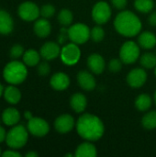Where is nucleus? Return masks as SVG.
Masks as SVG:
<instances>
[{"label":"nucleus","mask_w":156,"mask_h":157,"mask_svg":"<svg viewBox=\"0 0 156 157\" xmlns=\"http://www.w3.org/2000/svg\"><path fill=\"white\" fill-rule=\"evenodd\" d=\"M28 132L23 125H17L12 128L6 137V144L13 149L23 147L28 141Z\"/></svg>","instance_id":"nucleus-4"},{"label":"nucleus","mask_w":156,"mask_h":157,"mask_svg":"<svg viewBox=\"0 0 156 157\" xmlns=\"http://www.w3.org/2000/svg\"><path fill=\"white\" fill-rule=\"evenodd\" d=\"M40 54L35 50H28L23 54V62L29 66H35L40 62Z\"/></svg>","instance_id":"nucleus-25"},{"label":"nucleus","mask_w":156,"mask_h":157,"mask_svg":"<svg viewBox=\"0 0 156 157\" xmlns=\"http://www.w3.org/2000/svg\"><path fill=\"white\" fill-rule=\"evenodd\" d=\"M24 116H25V118L29 121V120H30L31 118H32V115H31V113L29 112V111H26L25 112V114H24Z\"/></svg>","instance_id":"nucleus-40"},{"label":"nucleus","mask_w":156,"mask_h":157,"mask_svg":"<svg viewBox=\"0 0 156 157\" xmlns=\"http://www.w3.org/2000/svg\"><path fill=\"white\" fill-rule=\"evenodd\" d=\"M50 84L52 88L58 91H62L66 89L70 85V78L64 73H57L54 74L50 81Z\"/></svg>","instance_id":"nucleus-14"},{"label":"nucleus","mask_w":156,"mask_h":157,"mask_svg":"<svg viewBox=\"0 0 156 157\" xmlns=\"http://www.w3.org/2000/svg\"><path fill=\"white\" fill-rule=\"evenodd\" d=\"M97 155V148L90 143H84L80 144L75 152V156L77 157H95Z\"/></svg>","instance_id":"nucleus-22"},{"label":"nucleus","mask_w":156,"mask_h":157,"mask_svg":"<svg viewBox=\"0 0 156 157\" xmlns=\"http://www.w3.org/2000/svg\"><path fill=\"white\" fill-rule=\"evenodd\" d=\"M108 68L111 72H120L122 68V61L119 59H112L108 63Z\"/></svg>","instance_id":"nucleus-33"},{"label":"nucleus","mask_w":156,"mask_h":157,"mask_svg":"<svg viewBox=\"0 0 156 157\" xmlns=\"http://www.w3.org/2000/svg\"><path fill=\"white\" fill-rule=\"evenodd\" d=\"M40 14V9L38 6L32 2H24L18 6L19 17L26 21H32L39 17Z\"/></svg>","instance_id":"nucleus-9"},{"label":"nucleus","mask_w":156,"mask_h":157,"mask_svg":"<svg viewBox=\"0 0 156 157\" xmlns=\"http://www.w3.org/2000/svg\"><path fill=\"white\" fill-rule=\"evenodd\" d=\"M39 155L37 153H35V152H29V153H28V154H26L25 155V156L26 157H37Z\"/></svg>","instance_id":"nucleus-39"},{"label":"nucleus","mask_w":156,"mask_h":157,"mask_svg":"<svg viewBox=\"0 0 156 157\" xmlns=\"http://www.w3.org/2000/svg\"><path fill=\"white\" fill-rule=\"evenodd\" d=\"M105 37V31L104 29L99 27V26H97V27H94L92 29V30H90V38L92 39L93 41L95 42H99L101 41Z\"/></svg>","instance_id":"nucleus-30"},{"label":"nucleus","mask_w":156,"mask_h":157,"mask_svg":"<svg viewBox=\"0 0 156 157\" xmlns=\"http://www.w3.org/2000/svg\"><path fill=\"white\" fill-rule=\"evenodd\" d=\"M74 126V120L71 115L63 114L55 120V130L60 133H67L73 130Z\"/></svg>","instance_id":"nucleus-12"},{"label":"nucleus","mask_w":156,"mask_h":157,"mask_svg":"<svg viewBox=\"0 0 156 157\" xmlns=\"http://www.w3.org/2000/svg\"><path fill=\"white\" fill-rule=\"evenodd\" d=\"M77 82L84 90L91 91L96 87V79L90 73L82 71L77 75Z\"/></svg>","instance_id":"nucleus-15"},{"label":"nucleus","mask_w":156,"mask_h":157,"mask_svg":"<svg viewBox=\"0 0 156 157\" xmlns=\"http://www.w3.org/2000/svg\"><path fill=\"white\" fill-rule=\"evenodd\" d=\"M135 8L142 13H149L153 10L154 3L153 0H135Z\"/></svg>","instance_id":"nucleus-28"},{"label":"nucleus","mask_w":156,"mask_h":157,"mask_svg":"<svg viewBox=\"0 0 156 157\" xmlns=\"http://www.w3.org/2000/svg\"><path fill=\"white\" fill-rule=\"evenodd\" d=\"M60 53H61V50L59 45L52 41H49L43 44L40 52V56L46 61H50L57 58L60 55Z\"/></svg>","instance_id":"nucleus-13"},{"label":"nucleus","mask_w":156,"mask_h":157,"mask_svg":"<svg viewBox=\"0 0 156 157\" xmlns=\"http://www.w3.org/2000/svg\"><path fill=\"white\" fill-rule=\"evenodd\" d=\"M120 57L122 63L131 64L135 63L140 57V48L134 41H126L120 48Z\"/></svg>","instance_id":"nucleus-6"},{"label":"nucleus","mask_w":156,"mask_h":157,"mask_svg":"<svg viewBox=\"0 0 156 157\" xmlns=\"http://www.w3.org/2000/svg\"><path fill=\"white\" fill-rule=\"evenodd\" d=\"M0 155H1V150H0Z\"/></svg>","instance_id":"nucleus-44"},{"label":"nucleus","mask_w":156,"mask_h":157,"mask_svg":"<svg viewBox=\"0 0 156 157\" xmlns=\"http://www.w3.org/2000/svg\"><path fill=\"white\" fill-rule=\"evenodd\" d=\"M22 54H24V49L21 45L16 44L10 49V57L11 58H19Z\"/></svg>","instance_id":"nucleus-32"},{"label":"nucleus","mask_w":156,"mask_h":157,"mask_svg":"<svg viewBox=\"0 0 156 157\" xmlns=\"http://www.w3.org/2000/svg\"><path fill=\"white\" fill-rule=\"evenodd\" d=\"M28 130L32 135L36 137H43L49 132L50 127L47 121L43 119L32 117L30 120H29Z\"/></svg>","instance_id":"nucleus-10"},{"label":"nucleus","mask_w":156,"mask_h":157,"mask_svg":"<svg viewBox=\"0 0 156 157\" xmlns=\"http://www.w3.org/2000/svg\"><path fill=\"white\" fill-rule=\"evenodd\" d=\"M51 30V23L47 18H40L34 24V32L40 38H46L50 35Z\"/></svg>","instance_id":"nucleus-17"},{"label":"nucleus","mask_w":156,"mask_h":157,"mask_svg":"<svg viewBox=\"0 0 156 157\" xmlns=\"http://www.w3.org/2000/svg\"><path fill=\"white\" fill-rule=\"evenodd\" d=\"M141 64L146 69H152L156 66V55L152 52H146L140 59Z\"/></svg>","instance_id":"nucleus-26"},{"label":"nucleus","mask_w":156,"mask_h":157,"mask_svg":"<svg viewBox=\"0 0 156 157\" xmlns=\"http://www.w3.org/2000/svg\"><path fill=\"white\" fill-rule=\"evenodd\" d=\"M154 101H155V104H156V92H155V94H154Z\"/></svg>","instance_id":"nucleus-42"},{"label":"nucleus","mask_w":156,"mask_h":157,"mask_svg":"<svg viewBox=\"0 0 156 157\" xmlns=\"http://www.w3.org/2000/svg\"><path fill=\"white\" fill-rule=\"evenodd\" d=\"M28 71L25 64L18 61H13L7 63L3 72L5 80L12 85L21 84L26 79Z\"/></svg>","instance_id":"nucleus-3"},{"label":"nucleus","mask_w":156,"mask_h":157,"mask_svg":"<svg viewBox=\"0 0 156 157\" xmlns=\"http://www.w3.org/2000/svg\"><path fill=\"white\" fill-rule=\"evenodd\" d=\"M149 24L153 27H155L156 26V12H154L151 14V16L149 17Z\"/></svg>","instance_id":"nucleus-37"},{"label":"nucleus","mask_w":156,"mask_h":157,"mask_svg":"<svg viewBox=\"0 0 156 157\" xmlns=\"http://www.w3.org/2000/svg\"><path fill=\"white\" fill-rule=\"evenodd\" d=\"M147 80V74L144 69L141 68H135L131 70L128 76H127V82L129 86H131L133 88H139L142 87Z\"/></svg>","instance_id":"nucleus-11"},{"label":"nucleus","mask_w":156,"mask_h":157,"mask_svg":"<svg viewBox=\"0 0 156 157\" xmlns=\"http://www.w3.org/2000/svg\"><path fill=\"white\" fill-rule=\"evenodd\" d=\"M4 97L8 103L17 104L19 102V100L21 98V94H20V91L17 87H15L13 86H9L5 89Z\"/></svg>","instance_id":"nucleus-23"},{"label":"nucleus","mask_w":156,"mask_h":157,"mask_svg":"<svg viewBox=\"0 0 156 157\" xmlns=\"http://www.w3.org/2000/svg\"><path fill=\"white\" fill-rule=\"evenodd\" d=\"M55 13V8L52 5H44L40 8V15L44 18H50Z\"/></svg>","instance_id":"nucleus-31"},{"label":"nucleus","mask_w":156,"mask_h":157,"mask_svg":"<svg viewBox=\"0 0 156 157\" xmlns=\"http://www.w3.org/2000/svg\"><path fill=\"white\" fill-rule=\"evenodd\" d=\"M87 65L89 69L97 75L101 74L105 69V61L104 58L97 53L91 54L87 59Z\"/></svg>","instance_id":"nucleus-16"},{"label":"nucleus","mask_w":156,"mask_h":157,"mask_svg":"<svg viewBox=\"0 0 156 157\" xmlns=\"http://www.w3.org/2000/svg\"><path fill=\"white\" fill-rule=\"evenodd\" d=\"M6 134L5 129L0 126V143L4 142L5 139H6Z\"/></svg>","instance_id":"nucleus-38"},{"label":"nucleus","mask_w":156,"mask_h":157,"mask_svg":"<svg viewBox=\"0 0 156 157\" xmlns=\"http://www.w3.org/2000/svg\"><path fill=\"white\" fill-rule=\"evenodd\" d=\"M67 34L72 42L75 44H83L88 40L90 37V30L86 24L76 23L69 28Z\"/></svg>","instance_id":"nucleus-5"},{"label":"nucleus","mask_w":156,"mask_h":157,"mask_svg":"<svg viewBox=\"0 0 156 157\" xmlns=\"http://www.w3.org/2000/svg\"><path fill=\"white\" fill-rule=\"evenodd\" d=\"M154 74H155V75H156V66H155V71H154Z\"/></svg>","instance_id":"nucleus-43"},{"label":"nucleus","mask_w":156,"mask_h":157,"mask_svg":"<svg viewBox=\"0 0 156 157\" xmlns=\"http://www.w3.org/2000/svg\"><path fill=\"white\" fill-rule=\"evenodd\" d=\"M143 126L146 130H154L156 128V111H151L145 114L142 120Z\"/></svg>","instance_id":"nucleus-27"},{"label":"nucleus","mask_w":156,"mask_h":157,"mask_svg":"<svg viewBox=\"0 0 156 157\" xmlns=\"http://www.w3.org/2000/svg\"><path fill=\"white\" fill-rule=\"evenodd\" d=\"M152 106V98L147 94H142L138 96L135 100V107L140 111H146Z\"/></svg>","instance_id":"nucleus-24"},{"label":"nucleus","mask_w":156,"mask_h":157,"mask_svg":"<svg viewBox=\"0 0 156 157\" xmlns=\"http://www.w3.org/2000/svg\"><path fill=\"white\" fill-rule=\"evenodd\" d=\"M116 30L125 37H133L140 33L142 22L132 12L125 10L119 13L114 20Z\"/></svg>","instance_id":"nucleus-2"},{"label":"nucleus","mask_w":156,"mask_h":157,"mask_svg":"<svg viewBox=\"0 0 156 157\" xmlns=\"http://www.w3.org/2000/svg\"><path fill=\"white\" fill-rule=\"evenodd\" d=\"M76 131L83 139L95 142L103 136L105 128L102 121L98 117L86 113L78 119Z\"/></svg>","instance_id":"nucleus-1"},{"label":"nucleus","mask_w":156,"mask_h":157,"mask_svg":"<svg viewBox=\"0 0 156 157\" xmlns=\"http://www.w3.org/2000/svg\"><path fill=\"white\" fill-rule=\"evenodd\" d=\"M13 29V19L5 10H0V34H8Z\"/></svg>","instance_id":"nucleus-19"},{"label":"nucleus","mask_w":156,"mask_h":157,"mask_svg":"<svg viewBox=\"0 0 156 157\" xmlns=\"http://www.w3.org/2000/svg\"><path fill=\"white\" fill-rule=\"evenodd\" d=\"M73 13L67 9V8H63L60 11L59 15H58V20L60 22L61 25L67 27L69 25L72 24L73 22Z\"/></svg>","instance_id":"nucleus-29"},{"label":"nucleus","mask_w":156,"mask_h":157,"mask_svg":"<svg viewBox=\"0 0 156 157\" xmlns=\"http://www.w3.org/2000/svg\"><path fill=\"white\" fill-rule=\"evenodd\" d=\"M61 59L64 64L67 65H74L75 64L81 56V52L79 47L75 43H69L63 47L61 50Z\"/></svg>","instance_id":"nucleus-8"},{"label":"nucleus","mask_w":156,"mask_h":157,"mask_svg":"<svg viewBox=\"0 0 156 157\" xmlns=\"http://www.w3.org/2000/svg\"><path fill=\"white\" fill-rule=\"evenodd\" d=\"M19 119H20V114L14 108L6 109V110H4L2 114L3 122L7 126H12V125L17 124L19 121Z\"/></svg>","instance_id":"nucleus-20"},{"label":"nucleus","mask_w":156,"mask_h":157,"mask_svg":"<svg viewBox=\"0 0 156 157\" xmlns=\"http://www.w3.org/2000/svg\"><path fill=\"white\" fill-rule=\"evenodd\" d=\"M50 71H51V67L47 62H42L38 66V73L41 76H46L47 75H49Z\"/></svg>","instance_id":"nucleus-34"},{"label":"nucleus","mask_w":156,"mask_h":157,"mask_svg":"<svg viewBox=\"0 0 156 157\" xmlns=\"http://www.w3.org/2000/svg\"><path fill=\"white\" fill-rule=\"evenodd\" d=\"M2 93H3V86H2V85L0 84V97H1V95H2Z\"/></svg>","instance_id":"nucleus-41"},{"label":"nucleus","mask_w":156,"mask_h":157,"mask_svg":"<svg viewBox=\"0 0 156 157\" xmlns=\"http://www.w3.org/2000/svg\"><path fill=\"white\" fill-rule=\"evenodd\" d=\"M138 42L143 49H153L156 45V36L150 31H144L139 36Z\"/></svg>","instance_id":"nucleus-21"},{"label":"nucleus","mask_w":156,"mask_h":157,"mask_svg":"<svg viewBox=\"0 0 156 157\" xmlns=\"http://www.w3.org/2000/svg\"><path fill=\"white\" fill-rule=\"evenodd\" d=\"M2 156L4 157H20L21 155L17 152H15V151H11V150H8V151H6L2 154Z\"/></svg>","instance_id":"nucleus-36"},{"label":"nucleus","mask_w":156,"mask_h":157,"mask_svg":"<svg viewBox=\"0 0 156 157\" xmlns=\"http://www.w3.org/2000/svg\"><path fill=\"white\" fill-rule=\"evenodd\" d=\"M111 17V8L107 2H97L92 10V17L97 24H105Z\"/></svg>","instance_id":"nucleus-7"},{"label":"nucleus","mask_w":156,"mask_h":157,"mask_svg":"<svg viewBox=\"0 0 156 157\" xmlns=\"http://www.w3.org/2000/svg\"><path fill=\"white\" fill-rule=\"evenodd\" d=\"M111 3L117 9H123L127 6V0H111Z\"/></svg>","instance_id":"nucleus-35"},{"label":"nucleus","mask_w":156,"mask_h":157,"mask_svg":"<svg viewBox=\"0 0 156 157\" xmlns=\"http://www.w3.org/2000/svg\"><path fill=\"white\" fill-rule=\"evenodd\" d=\"M70 105L73 110H74L77 113L83 112L87 105V100L85 95L81 93H76L72 96L71 100H70Z\"/></svg>","instance_id":"nucleus-18"}]
</instances>
